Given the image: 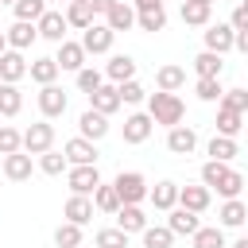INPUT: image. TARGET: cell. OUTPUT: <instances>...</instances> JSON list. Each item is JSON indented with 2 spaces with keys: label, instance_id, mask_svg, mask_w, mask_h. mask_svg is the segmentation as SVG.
Returning <instances> with one entry per match:
<instances>
[{
  "label": "cell",
  "instance_id": "obj_49",
  "mask_svg": "<svg viewBox=\"0 0 248 248\" xmlns=\"http://www.w3.org/2000/svg\"><path fill=\"white\" fill-rule=\"evenodd\" d=\"M229 23H232V31H248V4H236Z\"/></svg>",
  "mask_w": 248,
  "mask_h": 248
},
{
  "label": "cell",
  "instance_id": "obj_14",
  "mask_svg": "<svg viewBox=\"0 0 248 248\" xmlns=\"http://www.w3.org/2000/svg\"><path fill=\"white\" fill-rule=\"evenodd\" d=\"M39 27V39H50V43H66V16L62 12H54V8H46V16L35 23Z\"/></svg>",
  "mask_w": 248,
  "mask_h": 248
},
{
  "label": "cell",
  "instance_id": "obj_17",
  "mask_svg": "<svg viewBox=\"0 0 248 248\" xmlns=\"http://www.w3.org/2000/svg\"><path fill=\"white\" fill-rule=\"evenodd\" d=\"M19 78H27V58H23V50H4V54H0V81L16 85Z\"/></svg>",
  "mask_w": 248,
  "mask_h": 248
},
{
  "label": "cell",
  "instance_id": "obj_58",
  "mask_svg": "<svg viewBox=\"0 0 248 248\" xmlns=\"http://www.w3.org/2000/svg\"><path fill=\"white\" fill-rule=\"evenodd\" d=\"M46 4H58V0H46Z\"/></svg>",
  "mask_w": 248,
  "mask_h": 248
},
{
  "label": "cell",
  "instance_id": "obj_51",
  "mask_svg": "<svg viewBox=\"0 0 248 248\" xmlns=\"http://www.w3.org/2000/svg\"><path fill=\"white\" fill-rule=\"evenodd\" d=\"M132 8H136V16H140V12H155V8H163V0H136Z\"/></svg>",
  "mask_w": 248,
  "mask_h": 248
},
{
  "label": "cell",
  "instance_id": "obj_8",
  "mask_svg": "<svg viewBox=\"0 0 248 248\" xmlns=\"http://www.w3.org/2000/svg\"><path fill=\"white\" fill-rule=\"evenodd\" d=\"M66 105H70V97H66V89H62L58 81L39 89V112H43V120H54V116H62V112H66Z\"/></svg>",
  "mask_w": 248,
  "mask_h": 248
},
{
  "label": "cell",
  "instance_id": "obj_11",
  "mask_svg": "<svg viewBox=\"0 0 248 248\" xmlns=\"http://www.w3.org/2000/svg\"><path fill=\"white\" fill-rule=\"evenodd\" d=\"M167 151L170 155H194L198 151V132L178 124V128H167Z\"/></svg>",
  "mask_w": 248,
  "mask_h": 248
},
{
  "label": "cell",
  "instance_id": "obj_55",
  "mask_svg": "<svg viewBox=\"0 0 248 248\" xmlns=\"http://www.w3.org/2000/svg\"><path fill=\"white\" fill-rule=\"evenodd\" d=\"M194 4H209V8H213V0H194Z\"/></svg>",
  "mask_w": 248,
  "mask_h": 248
},
{
  "label": "cell",
  "instance_id": "obj_41",
  "mask_svg": "<svg viewBox=\"0 0 248 248\" xmlns=\"http://www.w3.org/2000/svg\"><path fill=\"white\" fill-rule=\"evenodd\" d=\"M54 244H58V248H81V225L62 221V225L54 229Z\"/></svg>",
  "mask_w": 248,
  "mask_h": 248
},
{
  "label": "cell",
  "instance_id": "obj_39",
  "mask_svg": "<svg viewBox=\"0 0 248 248\" xmlns=\"http://www.w3.org/2000/svg\"><path fill=\"white\" fill-rule=\"evenodd\" d=\"M194 93H198V101H205V105H213V101L225 97L221 78H198V81H194Z\"/></svg>",
  "mask_w": 248,
  "mask_h": 248
},
{
  "label": "cell",
  "instance_id": "obj_52",
  "mask_svg": "<svg viewBox=\"0 0 248 248\" xmlns=\"http://www.w3.org/2000/svg\"><path fill=\"white\" fill-rule=\"evenodd\" d=\"M236 50L248 54V31H236Z\"/></svg>",
  "mask_w": 248,
  "mask_h": 248
},
{
  "label": "cell",
  "instance_id": "obj_12",
  "mask_svg": "<svg viewBox=\"0 0 248 248\" xmlns=\"http://www.w3.org/2000/svg\"><path fill=\"white\" fill-rule=\"evenodd\" d=\"M209 198H213V190L209 186H178V205L182 209H190V213H205L209 209Z\"/></svg>",
  "mask_w": 248,
  "mask_h": 248
},
{
  "label": "cell",
  "instance_id": "obj_29",
  "mask_svg": "<svg viewBox=\"0 0 248 248\" xmlns=\"http://www.w3.org/2000/svg\"><path fill=\"white\" fill-rule=\"evenodd\" d=\"M27 74H31V81H39V85H54L62 70H58L54 58H35V62L27 66Z\"/></svg>",
  "mask_w": 248,
  "mask_h": 248
},
{
  "label": "cell",
  "instance_id": "obj_25",
  "mask_svg": "<svg viewBox=\"0 0 248 248\" xmlns=\"http://www.w3.org/2000/svg\"><path fill=\"white\" fill-rule=\"evenodd\" d=\"M217 217H221V229H240V225L248 221V205H244L240 198H229V202L217 209Z\"/></svg>",
  "mask_w": 248,
  "mask_h": 248
},
{
  "label": "cell",
  "instance_id": "obj_1",
  "mask_svg": "<svg viewBox=\"0 0 248 248\" xmlns=\"http://www.w3.org/2000/svg\"><path fill=\"white\" fill-rule=\"evenodd\" d=\"M147 112H151L155 124H163V128H178L182 116H186V105H182L178 93H163V89H159V93L147 97Z\"/></svg>",
  "mask_w": 248,
  "mask_h": 248
},
{
  "label": "cell",
  "instance_id": "obj_15",
  "mask_svg": "<svg viewBox=\"0 0 248 248\" xmlns=\"http://www.w3.org/2000/svg\"><path fill=\"white\" fill-rule=\"evenodd\" d=\"M105 78L112 85H124V81H136V58L132 54H112L108 66H105Z\"/></svg>",
  "mask_w": 248,
  "mask_h": 248
},
{
  "label": "cell",
  "instance_id": "obj_10",
  "mask_svg": "<svg viewBox=\"0 0 248 248\" xmlns=\"http://www.w3.org/2000/svg\"><path fill=\"white\" fill-rule=\"evenodd\" d=\"M54 62H58V70L81 74V70H85V46H81V43H74V39H66V43H58Z\"/></svg>",
  "mask_w": 248,
  "mask_h": 248
},
{
  "label": "cell",
  "instance_id": "obj_32",
  "mask_svg": "<svg viewBox=\"0 0 248 248\" xmlns=\"http://www.w3.org/2000/svg\"><path fill=\"white\" fill-rule=\"evenodd\" d=\"M93 205H97L101 213H112V217H116L124 202H120V194H116V186H112V182H108V186L101 182V186H97V194H93Z\"/></svg>",
  "mask_w": 248,
  "mask_h": 248
},
{
  "label": "cell",
  "instance_id": "obj_20",
  "mask_svg": "<svg viewBox=\"0 0 248 248\" xmlns=\"http://www.w3.org/2000/svg\"><path fill=\"white\" fill-rule=\"evenodd\" d=\"M120 105H124V101H120V85H112V81L101 85V89L89 97V108H97V112H105V116H112Z\"/></svg>",
  "mask_w": 248,
  "mask_h": 248
},
{
  "label": "cell",
  "instance_id": "obj_21",
  "mask_svg": "<svg viewBox=\"0 0 248 248\" xmlns=\"http://www.w3.org/2000/svg\"><path fill=\"white\" fill-rule=\"evenodd\" d=\"M147 198H151V205H155V209L170 213V209L178 205V182L163 178V182H155V186H151V194H147Z\"/></svg>",
  "mask_w": 248,
  "mask_h": 248
},
{
  "label": "cell",
  "instance_id": "obj_2",
  "mask_svg": "<svg viewBox=\"0 0 248 248\" xmlns=\"http://www.w3.org/2000/svg\"><path fill=\"white\" fill-rule=\"evenodd\" d=\"M112 186H116V194H120L124 205H140V202L151 194V186H147V178H143L140 170H120V174L112 178Z\"/></svg>",
  "mask_w": 248,
  "mask_h": 248
},
{
  "label": "cell",
  "instance_id": "obj_42",
  "mask_svg": "<svg viewBox=\"0 0 248 248\" xmlns=\"http://www.w3.org/2000/svg\"><path fill=\"white\" fill-rule=\"evenodd\" d=\"M93 244L97 248H128V232L124 229H97V236H93Z\"/></svg>",
  "mask_w": 248,
  "mask_h": 248
},
{
  "label": "cell",
  "instance_id": "obj_54",
  "mask_svg": "<svg viewBox=\"0 0 248 248\" xmlns=\"http://www.w3.org/2000/svg\"><path fill=\"white\" fill-rule=\"evenodd\" d=\"M229 248H248V236H240L236 244H229Z\"/></svg>",
  "mask_w": 248,
  "mask_h": 248
},
{
  "label": "cell",
  "instance_id": "obj_35",
  "mask_svg": "<svg viewBox=\"0 0 248 248\" xmlns=\"http://www.w3.org/2000/svg\"><path fill=\"white\" fill-rule=\"evenodd\" d=\"M236 140H229V136H213L209 140V159H217V163H232L236 159Z\"/></svg>",
  "mask_w": 248,
  "mask_h": 248
},
{
  "label": "cell",
  "instance_id": "obj_57",
  "mask_svg": "<svg viewBox=\"0 0 248 248\" xmlns=\"http://www.w3.org/2000/svg\"><path fill=\"white\" fill-rule=\"evenodd\" d=\"M66 4H81V0H66Z\"/></svg>",
  "mask_w": 248,
  "mask_h": 248
},
{
  "label": "cell",
  "instance_id": "obj_34",
  "mask_svg": "<svg viewBox=\"0 0 248 248\" xmlns=\"http://www.w3.org/2000/svg\"><path fill=\"white\" fill-rule=\"evenodd\" d=\"M19 108H23V93H19V85L0 81V116H16Z\"/></svg>",
  "mask_w": 248,
  "mask_h": 248
},
{
  "label": "cell",
  "instance_id": "obj_9",
  "mask_svg": "<svg viewBox=\"0 0 248 248\" xmlns=\"http://www.w3.org/2000/svg\"><path fill=\"white\" fill-rule=\"evenodd\" d=\"M78 136H85V140L101 143V140L108 136V116H105V112H97V108H85V112L78 116Z\"/></svg>",
  "mask_w": 248,
  "mask_h": 248
},
{
  "label": "cell",
  "instance_id": "obj_3",
  "mask_svg": "<svg viewBox=\"0 0 248 248\" xmlns=\"http://www.w3.org/2000/svg\"><path fill=\"white\" fill-rule=\"evenodd\" d=\"M54 147V124L50 120H35L31 128H23V151L27 155H43Z\"/></svg>",
  "mask_w": 248,
  "mask_h": 248
},
{
  "label": "cell",
  "instance_id": "obj_6",
  "mask_svg": "<svg viewBox=\"0 0 248 248\" xmlns=\"http://www.w3.org/2000/svg\"><path fill=\"white\" fill-rule=\"evenodd\" d=\"M112 39H116V31H112L108 23H93V27L81 31V46H85V54H108V50H112Z\"/></svg>",
  "mask_w": 248,
  "mask_h": 248
},
{
  "label": "cell",
  "instance_id": "obj_38",
  "mask_svg": "<svg viewBox=\"0 0 248 248\" xmlns=\"http://www.w3.org/2000/svg\"><path fill=\"white\" fill-rule=\"evenodd\" d=\"M140 236H143V248H170L174 244V232L167 225H147Z\"/></svg>",
  "mask_w": 248,
  "mask_h": 248
},
{
  "label": "cell",
  "instance_id": "obj_46",
  "mask_svg": "<svg viewBox=\"0 0 248 248\" xmlns=\"http://www.w3.org/2000/svg\"><path fill=\"white\" fill-rule=\"evenodd\" d=\"M240 190H244V174L240 170H229L225 178H221V186H217V194L229 202V198H240Z\"/></svg>",
  "mask_w": 248,
  "mask_h": 248
},
{
  "label": "cell",
  "instance_id": "obj_27",
  "mask_svg": "<svg viewBox=\"0 0 248 248\" xmlns=\"http://www.w3.org/2000/svg\"><path fill=\"white\" fill-rule=\"evenodd\" d=\"M240 128H244V112H236V108L221 105V108H217V136L236 140V132H240Z\"/></svg>",
  "mask_w": 248,
  "mask_h": 248
},
{
  "label": "cell",
  "instance_id": "obj_44",
  "mask_svg": "<svg viewBox=\"0 0 248 248\" xmlns=\"http://www.w3.org/2000/svg\"><path fill=\"white\" fill-rule=\"evenodd\" d=\"M136 27H140V31H163V27H167V8L140 12V16H136Z\"/></svg>",
  "mask_w": 248,
  "mask_h": 248
},
{
  "label": "cell",
  "instance_id": "obj_50",
  "mask_svg": "<svg viewBox=\"0 0 248 248\" xmlns=\"http://www.w3.org/2000/svg\"><path fill=\"white\" fill-rule=\"evenodd\" d=\"M89 8H93V16H108L116 8V0H89Z\"/></svg>",
  "mask_w": 248,
  "mask_h": 248
},
{
  "label": "cell",
  "instance_id": "obj_43",
  "mask_svg": "<svg viewBox=\"0 0 248 248\" xmlns=\"http://www.w3.org/2000/svg\"><path fill=\"white\" fill-rule=\"evenodd\" d=\"M23 151V132H16L12 124H0V155H16Z\"/></svg>",
  "mask_w": 248,
  "mask_h": 248
},
{
  "label": "cell",
  "instance_id": "obj_30",
  "mask_svg": "<svg viewBox=\"0 0 248 248\" xmlns=\"http://www.w3.org/2000/svg\"><path fill=\"white\" fill-rule=\"evenodd\" d=\"M66 23H70V27H78V31L93 27V23H97V16H93L89 0H81V4H66Z\"/></svg>",
  "mask_w": 248,
  "mask_h": 248
},
{
  "label": "cell",
  "instance_id": "obj_24",
  "mask_svg": "<svg viewBox=\"0 0 248 248\" xmlns=\"http://www.w3.org/2000/svg\"><path fill=\"white\" fill-rule=\"evenodd\" d=\"M182 23L186 27H209L213 23V8L209 4H194V0H182Z\"/></svg>",
  "mask_w": 248,
  "mask_h": 248
},
{
  "label": "cell",
  "instance_id": "obj_4",
  "mask_svg": "<svg viewBox=\"0 0 248 248\" xmlns=\"http://www.w3.org/2000/svg\"><path fill=\"white\" fill-rule=\"evenodd\" d=\"M62 151H66V159H70V167H97V143L93 140H85V136H74V140H66L62 143Z\"/></svg>",
  "mask_w": 248,
  "mask_h": 248
},
{
  "label": "cell",
  "instance_id": "obj_60",
  "mask_svg": "<svg viewBox=\"0 0 248 248\" xmlns=\"http://www.w3.org/2000/svg\"><path fill=\"white\" fill-rule=\"evenodd\" d=\"M240 4H248V0H240Z\"/></svg>",
  "mask_w": 248,
  "mask_h": 248
},
{
  "label": "cell",
  "instance_id": "obj_59",
  "mask_svg": "<svg viewBox=\"0 0 248 248\" xmlns=\"http://www.w3.org/2000/svg\"><path fill=\"white\" fill-rule=\"evenodd\" d=\"M244 128H248V116H244Z\"/></svg>",
  "mask_w": 248,
  "mask_h": 248
},
{
  "label": "cell",
  "instance_id": "obj_28",
  "mask_svg": "<svg viewBox=\"0 0 248 248\" xmlns=\"http://www.w3.org/2000/svg\"><path fill=\"white\" fill-rule=\"evenodd\" d=\"M105 23H108L112 31H132V27H136V8L124 4V0H116V8L105 16Z\"/></svg>",
  "mask_w": 248,
  "mask_h": 248
},
{
  "label": "cell",
  "instance_id": "obj_47",
  "mask_svg": "<svg viewBox=\"0 0 248 248\" xmlns=\"http://www.w3.org/2000/svg\"><path fill=\"white\" fill-rule=\"evenodd\" d=\"M221 105H229V108H236V112H248V89H225Z\"/></svg>",
  "mask_w": 248,
  "mask_h": 248
},
{
  "label": "cell",
  "instance_id": "obj_37",
  "mask_svg": "<svg viewBox=\"0 0 248 248\" xmlns=\"http://www.w3.org/2000/svg\"><path fill=\"white\" fill-rule=\"evenodd\" d=\"M16 19H23V23H39L43 16H46V0H16Z\"/></svg>",
  "mask_w": 248,
  "mask_h": 248
},
{
  "label": "cell",
  "instance_id": "obj_18",
  "mask_svg": "<svg viewBox=\"0 0 248 248\" xmlns=\"http://www.w3.org/2000/svg\"><path fill=\"white\" fill-rule=\"evenodd\" d=\"M31 170H35V163H31V155H27V151L4 155V178H8V182H27V178H31Z\"/></svg>",
  "mask_w": 248,
  "mask_h": 248
},
{
  "label": "cell",
  "instance_id": "obj_33",
  "mask_svg": "<svg viewBox=\"0 0 248 248\" xmlns=\"http://www.w3.org/2000/svg\"><path fill=\"white\" fill-rule=\"evenodd\" d=\"M190 240H194V248H229V244H225V229H221V225H202Z\"/></svg>",
  "mask_w": 248,
  "mask_h": 248
},
{
  "label": "cell",
  "instance_id": "obj_45",
  "mask_svg": "<svg viewBox=\"0 0 248 248\" xmlns=\"http://www.w3.org/2000/svg\"><path fill=\"white\" fill-rule=\"evenodd\" d=\"M101 85H105V74H101V70H93V66H85V70L78 74V89H81L85 97H93V93H97Z\"/></svg>",
  "mask_w": 248,
  "mask_h": 248
},
{
  "label": "cell",
  "instance_id": "obj_53",
  "mask_svg": "<svg viewBox=\"0 0 248 248\" xmlns=\"http://www.w3.org/2000/svg\"><path fill=\"white\" fill-rule=\"evenodd\" d=\"M4 50H12V46H8V35L0 31V54H4Z\"/></svg>",
  "mask_w": 248,
  "mask_h": 248
},
{
  "label": "cell",
  "instance_id": "obj_13",
  "mask_svg": "<svg viewBox=\"0 0 248 248\" xmlns=\"http://www.w3.org/2000/svg\"><path fill=\"white\" fill-rule=\"evenodd\" d=\"M93 209H97V205H93V198H85V194H70L62 213H66V221H70V225H81V229H85V225L93 221Z\"/></svg>",
  "mask_w": 248,
  "mask_h": 248
},
{
  "label": "cell",
  "instance_id": "obj_31",
  "mask_svg": "<svg viewBox=\"0 0 248 248\" xmlns=\"http://www.w3.org/2000/svg\"><path fill=\"white\" fill-rule=\"evenodd\" d=\"M194 74H198V78H221V74H225V62H221V54H213V50H202V54L194 58Z\"/></svg>",
  "mask_w": 248,
  "mask_h": 248
},
{
  "label": "cell",
  "instance_id": "obj_22",
  "mask_svg": "<svg viewBox=\"0 0 248 248\" xmlns=\"http://www.w3.org/2000/svg\"><path fill=\"white\" fill-rule=\"evenodd\" d=\"M4 35H8V46H12V50H27V46L39 39V27H35V23H23V19H16V23H12Z\"/></svg>",
  "mask_w": 248,
  "mask_h": 248
},
{
  "label": "cell",
  "instance_id": "obj_26",
  "mask_svg": "<svg viewBox=\"0 0 248 248\" xmlns=\"http://www.w3.org/2000/svg\"><path fill=\"white\" fill-rule=\"evenodd\" d=\"M116 229H124L128 236H132V232H143V229H147V213H143L140 205H120V213H116Z\"/></svg>",
  "mask_w": 248,
  "mask_h": 248
},
{
  "label": "cell",
  "instance_id": "obj_16",
  "mask_svg": "<svg viewBox=\"0 0 248 248\" xmlns=\"http://www.w3.org/2000/svg\"><path fill=\"white\" fill-rule=\"evenodd\" d=\"M151 128H155L151 112H132V116H124V143H143V140L151 136Z\"/></svg>",
  "mask_w": 248,
  "mask_h": 248
},
{
  "label": "cell",
  "instance_id": "obj_56",
  "mask_svg": "<svg viewBox=\"0 0 248 248\" xmlns=\"http://www.w3.org/2000/svg\"><path fill=\"white\" fill-rule=\"evenodd\" d=\"M0 4H12V8H16V0H0Z\"/></svg>",
  "mask_w": 248,
  "mask_h": 248
},
{
  "label": "cell",
  "instance_id": "obj_48",
  "mask_svg": "<svg viewBox=\"0 0 248 248\" xmlns=\"http://www.w3.org/2000/svg\"><path fill=\"white\" fill-rule=\"evenodd\" d=\"M143 97H147V93H143L140 81H124V85H120V101H124V105H140Z\"/></svg>",
  "mask_w": 248,
  "mask_h": 248
},
{
  "label": "cell",
  "instance_id": "obj_5",
  "mask_svg": "<svg viewBox=\"0 0 248 248\" xmlns=\"http://www.w3.org/2000/svg\"><path fill=\"white\" fill-rule=\"evenodd\" d=\"M66 186H70V194L93 198L97 186H101V170H97V167H70V170H66Z\"/></svg>",
  "mask_w": 248,
  "mask_h": 248
},
{
  "label": "cell",
  "instance_id": "obj_7",
  "mask_svg": "<svg viewBox=\"0 0 248 248\" xmlns=\"http://www.w3.org/2000/svg\"><path fill=\"white\" fill-rule=\"evenodd\" d=\"M202 35H205V50H213V54L236 50V31H232V23H209Z\"/></svg>",
  "mask_w": 248,
  "mask_h": 248
},
{
  "label": "cell",
  "instance_id": "obj_36",
  "mask_svg": "<svg viewBox=\"0 0 248 248\" xmlns=\"http://www.w3.org/2000/svg\"><path fill=\"white\" fill-rule=\"evenodd\" d=\"M39 170H43V174H50V178H54V174H62V170H70L66 151H54V147H50V151H43V155H39Z\"/></svg>",
  "mask_w": 248,
  "mask_h": 248
},
{
  "label": "cell",
  "instance_id": "obj_23",
  "mask_svg": "<svg viewBox=\"0 0 248 248\" xmlns=\"http://www.w3.org/2000/svg\"><path fill=\"white\" fill-rule=\"evenodd\" d=\"M155 85H159L163 93H178V89L186 85V70H182V66H174V62H167V66H159V70H155Z\"/></svg>",
  "mask_w": 248,
  "mask_h": 248
},
{
  "label": "cell",
  "instance_id": "obj_19",
  "mask_svg": "<svg viewBox=\"0 0 248 248\" xmlns=\"http://www.w3.org/2000/svg\"><path fill=\"white\" fill-rule=\"evenodd\" d=\"M167 229H170L174 236H194V232L202 229V221H198V213H190V209L174 205V209H170V217H167Z\"/></svg>",
  "mask_w": 248,
  "mask_h": 248
},
{
  "label": "cell",
  "instance_id": "obj_40",
  "mask_svg": "<svg viewBox=\"0 0 248 248\" xmlns=\"http://www.w3.org/2000/svg\"><path fill=\"white\" fill-rule=\"evenodd\" d=\"M229 170H232L229 163H217V159H205V163H202V186H209V190H217V186H221V178H225Z\"/></svg>",
  "mask_w": 248,
  "mask_h": 248
}]
</instances>
